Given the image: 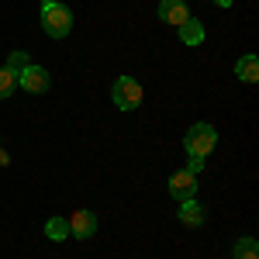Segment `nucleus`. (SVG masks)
I'll return each instance as SVG.
<instances>
[{
    "label": "nucleus",
    "mask_w": 259,
    "mask_h": 259,
    "mask_svg": "<svg viewBox=\"0 0 259 259\" xmlns=\"http://www.w3.org/2000/svg\"><path fill=\"white\" fill-rule=\"evenodd\" d=\"M41 28L49 38H66L73 31V11L59 0H41Z\"/></svg>",
    "instance_id": "nucleus-1"
},
{
    "label": "nucleus",
    "mask_w": 259,
    "mask_h": 259,
    "mask_svg": "<svg viewBox=\"0 0 259 259\" xmlns=\"http://www.w3.org/2000/svg\"><path fill=\"white\" fill-rule=\"evenodd\" d=\"M214 145H218V132H214V124H207V121H197V124L187 132V139H183L187 156H197V159H207V156L214 152Z\"/></svg>",
    "instance_id": "nucleus-2"
},
{
    "label": "nucleus",
    "mask_w": 259,
    "mask_h": 259,
    "mask_svg": "<svg viewBox=\"0 0 259 259\" xmlns=\"http://www.w3.org/2000/svg\"><path fill=\"white\" fill-rule=\"evenodd\" d=\"M111 97H114V104H118L121 111H135L142 104V83L135 80V76H118Z\"/></svg>",
    "instance_id": "nucleus-3"
},
{
    "label": "nucleus",
    "mask_w": 259,
    "mask_h": 259,
    "mask_svg": "<svg viewBox=\"0 0 259 259\" xmlns=\"http://www.w3.org/2000/svg\"><path fill=\"white\" fill-rule=\"evenodd\" d=\"M18 87H24L28 94H45V90L52 87V76H49L41 66L31 62V66H24V69L18 73Z\"/></svg>",
    "instance_id": "nucleus-4"
},
{
    "label": "nucleus",
    "mask_w": 259,
    "mask_h": 259,
    "mask_svg": "<svg viewBox=\"0 0 259 259\" xmlns=\"http://www.w3.org/2000/svg\"><path fill=\"white\" fill-rule=\"evenodd\" d=\"M169 194L177 200H194L197 197V177L187 173V169H177V173L169 177Z\"/></svg>",
    "instance_id": "nucleus-5"
},
{
    "label": "nucleus",
    "mask_w": 259,
    "mask_h": 259,
    "mask_svg": "<svg viewBox=\"0 0 259 259\" xmlns=\"http://www.w3.org/2000/svg\"><path fill=\"white\" fill-rule=\"evenodd\" d=\"M66 221H69V235H76V239H94V232H97V218L90 211H73Z\"/></svg>",
    "instance_id": "nucleus-6"
},
{
    "label": "nucleus",
    "mask_w": 259,
    "mask_h": 259,
    "mask_svg": "<svg viewBox=\"0 0 259 259\" xmlns=\"http://www.w3.org/2000/svg\"><path fill=\"white\" fill-rule=\"evenodd\" d=\"M190 18V11H187V4L183 0H159V21L166 24H183V21Z\"/></svg>",
    "instance_id": "nucleus-7"
},
{
    "label": "nucleus",
    "mask_w": 259,
    "mask_h": 259,
    "mask_svg": "<svg viewBox=\"0 0 259 259\" xmlns=\"http://www.w3.org/2000/svg\"><path fill=\"white\" fill-rule=\"evenodd\" d=\"M180 221L187 228H200L204 225V207H200L197 200H180Z\"/></svg>",
    "instance_id": "nucleus-8"
},
{
    "label": "nucleus",
    "mask_w": 259,
    "mask_h": 259,
    "mask_svg": "<svg viewBox=\"0 0 259 259\" xmlns=\"http://www.w3.org/2000/svg\"><path fill=\"white\" fill-rule=\"evenodd\" d=\"M235 76H239L242 83H256L259 80V59L256 56H242V59L235 62Z\"/></svg>",
    "instance_id": "nucleus-9"
},
{
    "label": "nucleus",
    "mask_w": 259,
    "mask_h": 259,
    "mask_svg": "<svg viewBox=\"0 0 259 259\" xmlns=\"http://www.w3.org/2000/svg\"><path fill=\"white\" fill-rule=\"evenodd\" d=\"M180 41H183V45H200V41H204V24L194 21V18H187L180 24Z\"/></svg>",
    "instance_id": "nucleus-10"
},
{
    "label": "nucleus",
    "mask_w": 259,
    "mask_h": 259,
    "mask_svg": "<svg viewBox=\"0 0 259 259\" xmlns=\"http://www.w3.org/2000/svg\"><path fill=\"white\" fill-rule=\"evenodd\" d=\"M45 235L52 242H66L69 239V221L66 218H49L45 221Z\"/></svg>",
    "instance_id": "nucleus-11"
},
{
    "label": "nucleus",
    "mask_w": 259,
    "mask_h": 259,
    "mask_svg": "<svg viewBox=\"0 0 259 259\" xmlns=\"http://www.w3.org/2000/svg\"><path fill=\"white\" fill-rule=\"evenodd\" d=\"M14 87H18V76H14V73L4 66V69H0V100L11 97V94H14Z\"/></svg>",
    "instance_id": "nucleus-12"
},
{
    "label": "nucleus",
    "mask_w": 259,
    "mask_h": 259,
    "mask_svg": "<svg viewBox=\"0 0 259 259\" xmlns=\"http://www.w3.org/2000/svg\"><path fill=\"white\" fill-rule=\"evenodd\" d=\"M235 259H259V252H256V239H239V245H235Z\"/></svg>",
    "instance_id": "nucleus-13"
},
{
    "label": "nucleus",
    "mask_w": 259,
    "mask_h": 259,
    "mask_svg": "<svg viewBox=\"0 0 259 259\" xmlns=\"http://www.w3.org/2000/svg\"><path fill=\"white\" fill-rule=\"evenodd\" d=\"M24 66H31V59H28V52H11V56H7V69H11L14 76H18V73L24 69Z\"/></svg>",
    "instance_id": "nucleus-14"
},
{
    "label": "nucleus",
    "mask_w": 259,
    "mask_h": 259,
    "mask_svg": "<svg viewBox=\"0 0 259 259\" xmlns=\"http://www.w3.org/2000/svg\"><path fill=\"white\" fill-rule=\"evenodd\" d=\"M200 169H204V159H197V156H190V159H187V173H194V177H197Z\"/></svg>",
    "instance_id": "nucleus-15"
}]
</instances>
